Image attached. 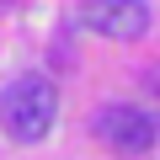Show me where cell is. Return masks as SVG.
<instances>
[{"instance_id": "2", "label": "cell", "mask_w": 160, "mask_h": 160, "mask_svg": "<svg viewBox=\"0 0 160 160\" xmlns=\"http://www.w3.org/2000/svg\"><path fill=\"white\" fill-rule=\"evenodd\" d=\"M80 22L102 38H112V43H133V38L149 32V6L144 0H86Z\"/></svg>"}, {"instance_id": "3", "label": "cell", "mask_w": 160, "mask_h": 160, "mask_svg": "<svg viewBox=\"0 0 160 160\" xmlns=\"http://www.w3.org/2000/svg\"><path fill=\"white\" fill-rule=\"evenodd\" d=\"M96 133H102L112 149H123V155H144V149L160 139L155 118H144V112H133V107H107L102 123H96Z\"/></svg>"}, {"instance_id": "1", "label": "cell", "mask_w": 160, "mask_h": 160, "mask_svg": "<svg viewBox=\"0 0 160 160\" xmlns=\"http://www.w3.org/2000/svg\"><path fill=\"white\" fill-rule=\"evenodd\" d=\"M53 118H59V91H53L48 75H22L0 96V128L22 144H38L53 128Z\"/></svg>"}]
</instances>
